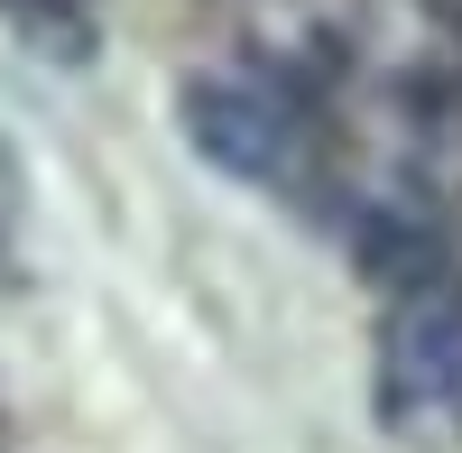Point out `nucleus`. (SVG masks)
<instances>
[{
    "label": "nucleus",
    "instance_id": "nucleus-1",
    "mask_svg": "<svg viewBox=\"0 0 462 453\" xmlns=\"http://www.w3.org/2000/svg\"><path fill=\"white\" fill-rule=\"evenodd\" d=\"M185 139L222 176L268 185V195H315L324 185V121L305 93L268 84V74H195L185 84Z\"/></svg>",
    "mask_w": 462,
    "mask_h": 453
},
{
    "label": "nucleus",
    "instance_id": "nucleus-2",
    "mask_svg": "<svg viewBox=\"0 0 462 453\" xmlns=\"http://www.w3.org/2000/svg\"><path fill=\"white\" fill-rule=\"evenodd\" d=\"M370 398H379V426L398 444H416V453L462 444V287L426 278L389 306L379 361H370Z\"/></svg>",
    "mask_w": 462,
    "mask_h": 453
},
{
    "label": "nucleus",
    "instance_id": "nucleus-3",
    "mask_svg": "<svg viewBox=\"0 0 462 453\" xmlns=\"http://www.w3.org/2000/svg\"><path fill=\"white\" fill-rule=\"evenodd\" d=\"M407 148H416V176L435 195H462V84H416L407 93Z\"/></svg>",
    "mask_w": 462,
    "mask_h": 453
},
{
    "label": "nucleus",
    "instance_id": "nucleus-4",
    "mask_svg": "<svg viewBox=\"0 0 462 453\" xmlns=\"http://www.w3.org/2000/svg\"><path fill=\"white\" fill-rule=\"evenodd\" d=\"M0 10H19V19H56V0H0Z\"/></svg>",
    "mask_w": 462,
    "mask_h": 453
},
{
    "label": "nucleus",
    "instance_id": "nucleus-5",
    "mask_svg": "<svg viewBox=\"0 0 462 453\" xmlns=\"http://www.w3.org/2000/svg\"><path fill=\"white\" fill-rule=\"evenodd\" d=\"M435 10H444V19H462V0H435Z\"/></svg>",
    "mask_w": 462,
    "mask_h": 453
}]
</instances>
